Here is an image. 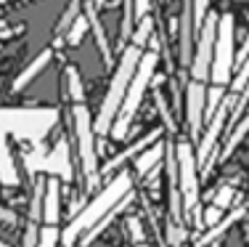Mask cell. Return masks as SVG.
Segmentation results:
<instances>
[{"label":"cell","instance_id":"cell-3","mask_svg":"<svg viewBox=\"0 0 249 247\" xmlns=\"http://www.w3.org/2000/svg\"><path fill=\"white\" fill-rule=\"evenodd\" d=\"M157 67H159V51L157 48H146L143 56H141V61H138V69H135L133 80H130L127 93H124L122 109H120V114H117L114 125H111V133H109L111 138H117V141L127 138L130 122H133L135 114H138L141 104H143V98H146V91L154 85Z\"/></svg>","mask_w":249,"mask_h":247},{"label":"cell","instance_id":"cell-8","mask_svg":"<svg viewBox=\"0 0 249 247\" xmlns=\"http://www.w3.org/2000/svg\"><path fill=\"white\" fill-rule=\"evenodd\" d=\"M186 98H183V122H186V131H188V141L196 144L201 138V131H204V109H207V85L204 82H186L183 88Z\"/></svg>","mask_w":249,"mask_h":247},{"label":"cell","instance_id":"cell-10","mask_svg":"<svg viewBox=\"0 0 249 247\" xmlns=\"http://www.w3.org/2000/svg\"><path fill=\"white\" fill-rule=\"evenodd\" d=\"M80 3H82V14H85L88 24H90L93 38H96V48H98L101 58H104V67L106 69H114L117 61H114V54H111L109 38H106V32H104V24H101V19H98V8L90 3V0H80Z\"/></svg>","mask_w":249,"mask_h":247},{"label":"cell","instance_id":"cell-5","mask_svg":"<svg viewBox=\"0 0 249 247\" xmlns=\"http://www.w3.org/2000/svg\"><path fill=\"white\" fill-rule=\"evenodd\" d=\"M236 75V19L231 14H220L215 38V56L210 69V85L228 88Z\"/></svg>","mask_w":249,"mask_h":247},{"label":"cell","instance_id":"cell-18","mask_svg":"<svg viewBox=\"0 0 249 247\" xmlns=\"http://www.w3.org/2000/svg\"><path fill=\"white\" fill-rule=\"evenodd\" d=\"M247 133H249V109H247V114L233 125V131L225 133L228 138H225V144H223V149H220V154H217V157H220V160H228V157L236 152V146H239L241 141L247 138Z\"/></svg>","mask_w":249,"mask_h":247},{"label":"cell","instance_id":"cell-7","mask_svg":"<svg viewBox=\"0 0 249 247\" xmlns=\"http://www.w3.org/2000/svg\"><path fill=\"white\" fill-rule=\"evenodd\" d=\"M217 21H220V11H210L204 24L199 29L196 51L191 58V80L196 82H210V69H212V56H215V38H217Z\"/></svg>","mask_w":249,"mask_h":247},{"label":"cell","instance_id":"cell-23","mask_svg":"<svg viewBox=\"0 0 249 247\" xmlns=\"http://www.w3.org/2000/svg\"><path fill=\"white\" fill-rule=\"evenodd\" d=\"M61 245V231L56 226H43L37 237V247H58Z\"/></svg>","mask_w":249,"mask_h":247},{"label":"cell","instance_id":"cell-17","mask_svg":"<svg viewBox=\"0 0 249 247\" xmlns=\"http://www.w3.org/2000/svg\"><path fill=\"white\" fill-rule=\"evenodd\" d=\"M80 14H82V3H80V0H69V3H67V8H64V14L58 16L56 27H53V51L58 48V43H64L67 32L72 29L74 21L80 19Z\"/></svg>","mask_w":249,"mask_h":247},{"label":"cell","instance_id":"cell-30","mask_svg":"<svg viewBox=\"0 0 249 247\" xmlns=\"http://www.w3.org/2000/svg\"><path fill=\"white\" fill-rule=\"evenodd\" d=\"M135 247H151V245H149V242H143V245H135Z\"/></svg>","mask_w":249,"mask_h":247},{"label":"cell","instance_id":"cell-11","mask_svg":"<svg viewBox=\"0 0 249 247\" xmlns=\"http://www.w3.org/2000/svg\"><path fill=\"white\" fill-rule=\"evenodd\" d=\"M194 11L191 0H183L180 5V40H178V61L180 67H188L194 58Z\"/></svg>","mask_w":249,"mask_h":247},{"label":"cell","instance_id":"cell-21","mask_svg":"<svg viewBox=\"0 0 249 247\" xmlns=\"http://www.w3.org/2000/svg\"><path fill=\"white\" fill-rule=\"evenodd\" d=\"M249 88V56L244 58V61L236 67V75H233V80H231V93H244Z\"/></svg>","mask_w":249,"mask_h":247},{"label":"cell","instance_id":"cell-24","mask_svg":"<svg viewBox=\"0 0 249 247\" xmlns=\"http://www.w3.org/2000/svg\"><path fill=\"white\" fill-rule=\"evenodd\" d=\"M225 218V213L220 208H215V205H207L204 210H201V226L204 228H212V226H217Z\"/></svg>","mask_w":249,"mask_h":247},{"label":"cell","instance_id":"cell-25","mask_svg":"<svg viewBox=\"0 0 249 247\" xmlns=\"http://www.w3.org/2000/svg\"><path fill=\"white\" fill-rule=\"evenodd\" d=\"M191 11H194V29H201L207 14H210V0H191Z\"/></svg>","mask_w":249,"mask_h":247},{"label":"cell","instance_id":"cell-29","mask_svg":"<svg viewBox=\"0 0 249 247\" xmlns=\"http://www.w3.org/2000/svg\"><path fill=\"white\" fill-rule=\"evenodd\" d=\"M93 5H96V8H106V3H109V0H90Z\"/></svg>","mask_w":249,"mask_h":247},{"label":"cell","instance_id":"cell-16","mask_svg":"<svg viewBox=\"0 0 249 247\" xmlns=\"http://www.w3.org/2000/svg\"><path fill=\"white\" fill-rule=\"evenodd\" d=\"M164 138L157 141V144H151L149 149H143L138 157L133 160V175H138V178H146V175L151 173V170H157L159 165H162V157H164Z\"/></svg>","mask_w":249,"mask_h":247},{"label":"cell","instance_id":"cell-28","mask_svg":"<svg viewBox=\"0 0 249 247\" xmlns=\"http://www.w3.org/2000/svg\"><path fill=\"white\" fill-rule=\"evenodd\" d=\"M149 8H151V0H135V21L146 19V16H149Z\"/></svg>","mask_w":249,"mask_h":247},{"label":"cell","instance_id":"cell-26","mask_svg":"<svg viewBox=\"0 0 249 247\" xmlns=\"http://www.w3.org/2000/svg\"><path fill=\"white\" fill-rule=\"evenodd\" d=\"M124 226H127V234H130V239H133L135 245H143L146 242V231H143V223H141V218H127V223H124Z\"/></svg>","mask_w":249,"mask_h":247},{"label":"cell","instance_id":"cell-27","mask_svg":"<svg viewBox=\"0 0 249 247\" xmlns=\"http://www.w3.org/2000/svg\"><path fill=\"white\" fill-rule=\"evenodd\" d=\"M16 213L11 208H5V205H0V226H8V228H14L16 226Z\"/></svg>","mask_w":249,"mask_h":247},{"label":"cell","instance_id":"cell-20","mask_svg":"<svg viewBox=\"0 0 249 247\" xmlns=\"http://www.w3.org/2000/svg\"><path fill=\"white\" fill-rule=\"evenodd\" d=\"M90 29V24H88L85 14H80V19L72 24V29L67 32V38H64V45H69V48H74V45L82 43V38H85V32Z\"/></svg>","mask_w":249,"mask_h":247},{"label":"cell","instance_id":"cell-13","mask_svg":"<svg viewBox=\"0 0 249 247\" xmlns=\"http://www.w3.org/2000/svg\"><path fill=\"white\" fill-rule=\"evenodd\" d=\"M58 88H61V98L64 101H72V107L85 104V82H82V72L77 69V64H67L64 67Z\"/></svg>","mask_w":249,"mask_h":247},{"label":"cell","instance_id":"cell-15","mask_svg":"<svg viewBox=\"0 0 249 247\" xmlns=\"http://www.w3.org/2000/svg\"><path fill=\"white\" fill-rule=\"evenodd\" d=\"M247 213H249V208H247V205H239V208H233V210H231V213H228V215H225V218L220 221V223H217V226L207 228V231L201 234V237H199V242L194 245V247H210L212 242L223 239V237H225V231H228L231 226H236L239 221H244V218H247Z\"/></svg>","mask_w":249,"mask_h":247},{"label":"cell","instance_id":"cell-14","mask_svg":"<svg viewBox=\"0 0 249 247\" xmlns=\"http://www.w3.org/2000/svg\"><path fill=\"white\" fill-rule=\"evenodd\" d=\"M51 61H53V48L40 51V56H35L32 61H29L27 67L14 77V82H11V88H8V93H21L35 77H40V75H43L45 69H48V64H51Z\"/></svg>","mask_w":249,"mask_h":247},{"label":"cell","instance_id":"cell-22","mask_svg":"<svg viewBox=\"0 0 249 247\" xmlns=\"http://www.w3.org/2000/svg\"><path fill=\"white\" fill-rule=\"evenodd\" d=\"M210 205H215V208H220L223 213H225V210H231V208L236 205V189H233V186H223V189L215 194V199H212Z\"/></svg>","mask_w":249,"mask_h":247},{"label":"cell","instance_id":"cell-2","mask_svg":"<svg viewBox=\"0 0 249 247\" xmlns=\"http://www.w3.org/2000/svg\"><path fill=\"white\" fill-rule=\"evenodd\" d=\"M143 56V51L138 45L127 43L124 51L117 58L114 69H111V80H109V88H106L104 98H101V107H98V114L93 120V131H96V138H104L111 133V125H114L117 114L122 109V101H124V93L130 88V80H133L135 69H138V61Z\"/></svg>","mask_w":249,"mask_h":247},{"label":"cell","instance_id":"cell-1","mask_svg":"<svg viewBox=\"0 0 249 247\" xmlns=\"http://www.w3.org/2000/svg\"><path fill=\"white\" fill-rule=\"evenodd\" d=\"M133 181H135V175H133V170H127V168H122L120 173L111 175V178L106 181V186H101V189L90 197V202L82 205L74 218H69V223L61 231V245L74 247L88 231H93L101 221L109 218V215L120 208L122 199L127 197V194H133Z\"/></svg>","mask_w":249,"mask_h":247},{"label":"cell","instance_id":"cell-4","mask_svg":"<svg viewBox=\"0 0 249 247\" xmlns=\"http://www.w3.org/2000/svg\"><path fill=\"white\" fill-rule=\"evenodd\" d=\"M74 122V138H77V160H80V173L85 178V191L96 194L101 189V162L96 154V131H93V114L85 104L72 107Z\"/></svg>","mask_w":249,"mask_h":247},{"label":"cell","instance_id":"cell-9","mask_svg":"<svg viewBox=\"0 0 249 247\" xmlns=\"http://www.w3.org/2000/svg\"><path fill=\"white\" fill-rule=\"evenodd\" d=\"M37 175L56 178V181H61V184H72L74 181V160H72L69 138L61 136L48 152H45V157L37 165ZM37 175H35V178H37Z\"/></svg>","mask_w":249,"mask_h":247},{"label":"cell","instance_id":"cell-32","mask_svg":"<svg viewBox=\"0 0 249 247\" xmlns=\"http://www.w3.org/2000/svg\"><path fill=\"white\" fill-rule=\"evenodd\" d=\"M3 3H8V0H0V5H3Z\"/></svg>","mask_w":249,"mask_h":247},{"label":"cell","instance_id":"cell-19","mask_svg":"<svg viewBox=\"0 0 249 247\" xmlns=\"http://www.w3.org/2000/svg\"><path fill=\"white\" fill-rule=\"evenodd\" d=\"M154 104H157V109H159V114H162V122L167 125V131L170 133H175L178 131V125H175V117H173V112H170L167 107V98H164V91L162 88H154Z\"/></svg>","mask_w":249,"mask_h":247},{"label":"cell","instance_id":"cell-6","mask_svg":"<svg viewBox=\"0 0 249 247\" xmlns=\"http://www.w3.org/2000/svg\"><path fill=\"white\" fill-rule=\"evenodd\" d=\"M175 165H178V189L183 199V213L194 215L199 210V162H196V146L188 138L175 141Z\"/></svg>","mask_w":249,"mask_h":247},{"label":"cell","instance_id":"cell-31","mask_svg":"<svg viewBox=\"0 0 249 247\" xmlns=\"http://www.w3.org/2000/svg\"><path fill=\"white\" fill-rule=\"evenodd\" d=\"M0 247H11V245H5V242H0Z\"/></svg>","mask_w":249,"mask_h":247},{"label":"cell","instance_id":"cell-12","mask_svg":"<svg viewBox=\"0 0 249 247\" xmlns=\"http://www.w3.org/2000/svg\"><path fill=\"white\" fill-rule=\"evenodd\" d=\"M61 210H64V194H61V181L45 178V194H43V223L56 226L61 223Z\"/></svg>","mask_w":249,"mask_h":247},{"label":"cell","instance_id":"cell-33","mask_svg":"<svg viewBox=\"0 0 249 247\" xmlns=\"http://www.w3.org/2000/svg\"><path fill=\"white\" fill-rule=\"evenodd\" d=\"M247 208H249V205H247Z\"/></svg>","mask_w":249,"mask_h":247}]
</instances>
